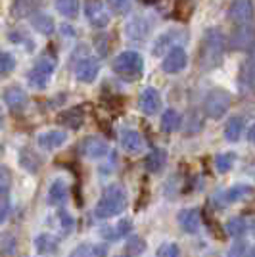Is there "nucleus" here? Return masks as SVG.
I'll return each mask as SVG.
<instances>
[{
  "instance_id": "42",
  "label": "nucleus",
  "mask_w": 255,
  "mask_h": 257,
  "mask_svg": "<svg viewBox=\"0 0 255 257\" xmlns=\"http://www.w3.org/2000/svg\"><path fill=\"white\" fill-rule=\"evenodd\" d=\"M62 29H64V35H71V37L75 35V29L73 27H69V25H64Z\"/></svg>"
},
{
  "instance_id": "19",
  "label": "nucleus",
  "mask_w": 255,
  "mask_h": 257,
  "mask_svg": "<svg viewBox=\"0 0 255 257\" xmlns=\"http://www.w3.org/2000/svg\"><path fill=\"white\" fill-rule=\"evenodd\" d=\"M83 121H85V113H83L81 107L65 109V111H62V113L58 115V123H60V125H64V127H67V128H73V131L81 128Z\"/></svg>"
},
{
  "instance_id": "28",
  "label": "nucleus",
  "mask_w": 255,
  "mask_h": 257,
  "mask_svg": "<svg viewBox=\"0 0 255 257\" xmlns=\"http://www.w3.org/2000/svg\"><path fill=\"white\" fill-rule=\"evenodd\" d=\"M106 255V247L94 246V244H79L69 257H104Z\"/></svg>"
},
{
  "instance_id": "35",
  "label": "nucleus",
  "mask_w": 255,
  "mask_h": 257,
  "mask_svg": "<svg viewBox=\"0 0 255 257\" xmlns=\"http://www.w3.org/2000/svg\"><path fill=\"white\" fill-rule=\"evenodd\" d=\"M16 69V58L10 52H0V75H8Z\"/></svg>"
},
{
  "instance_id": "14",
  "label": "nucleus",
  "mask_w": 255,
  "mask_h": 257,
  "mask_svg": "<svg viewBox=\"0 0 255 257\" xmlns=\"http://www.w3.org/2000/svg\"><path fill=\"white\" fill-rule=\"evenodd\" d=\"M121 146L129 154H140V152L144 150V139H142V135H140L139 131L125 128L121 133Z\"/></svg>"
},
{
  "instance_id": "22",
  "label": "nucleus",
  "mask_w": 255,
  "mask_h": 257,
  "mask_svg": "<svg viewBox=\"0 0 255 257\" xmlns=\"http://www.w3.org/2000/svg\"><path fill=\"white\" fill-rule=\"evenodd\" d=\"M31 25L35 31H39L41 35H46V37L54 33V20L48 14H43V12L31 14Z\"/></svg>"
},
{
  "instance_id": "23",
  "label": "nucleus",
  "mask_w": 255,
  "mask_h": 257,
  "mask_svg": "<svg viewBox=\"0 0 255 257\" xmlns=\"http://www.w3.org/2000/svg\"><path fill=\"white\" fill-rule=\"evenodd\" d=\"M165 161H167V152L156 148V150H152L148 154V158H146V161H144V167H146V171L148 173H158L163 169Z\"/></svg>"
},
{
  "instance_id": "24",
  "label": "nucleus",
  "mask_w": 255,
  "mask_h": 257,
  "mask_svg": "<svg viewBox=\"0 0 255 257\" xmlns=\"http://www.w3.org/2000/svg\"><path fill=\"white\" fill-rule=\"evenodd\" d=\"M244 133V119L242 117H230L224 125V139L228 142H238Z\"/></svg>"
},
{
  "instance_id": "4",
  "label": "nucleus",
  "mask_w": 255,
  "mask_h": 257,
  "mask_svg": "<svg viewBox=\"0 0 255 257\" xmlns=\"http://www.w3.org/2000/svg\"><path fill=\"white\" fill-rule=\"evenodd\" d=\"M230 104H232V98L224 88H213L207 92L203 107H205V113L211 119H221L228 111Z\"/></svg>"
},
{
  "instance_id": "20",
  "label": "nucleus",
  "mask_w": 255,
  "mask_h": 257,
  "mask_svg": "<svg viewBox=\"0 0 255 257\" xmlns=\"http://www.w3.org/2000/svg\"><path fill=\"white\" fill-rule=\"evenodd\" d=\"M69 196V186L64 179H56L50 184V190H48V204L50 205H62Z\"/></svg>"
},
{
  "instance_id": "3",
  "label": "nucleus",
  "mask_w": 255,
  "mask_h": 257,
  "mask_svg": "<svg viewBox=\"0 0 255 257\" xmlns=\"http://www.w3.org/2000/svg\"><path fill=\"white\" fill-rule=\"evenodd\" d=\"M144 67V60L137 50H125L113 60V71L125 79H139Z\"/></svg>"
},
{
  "instance_id": "33",
  "label": "nucleus",
  "mask_w": 255,
  "mask_h": 257,
  "mask_svg": "<svg viewBox=\"0 0 255 257\" xmlns=\"http://www.w3.org/2000/svg\"><path fill=\"white\" fill-rule=\"evenodd\" d=\"M125 249H127L129 255H133V257L142 255V253L146 251V242H144L140 236H131L127 240V244H125Z\"/></svg>"
},
{
  "instance_id": "36",
  "label": "nucleus",
  "mask_w": 255,
  "mask_h": 257,
  "mask_svg": "<svg viewBox=\"0 0 255 257\" xmlns=\"http://www.w3.org/2000/svg\"><path fill=\"white\" fill-rule=\"evenodd\" d=\"M240 83L245 88H251V83H253V65H251V60H245L244 67L240 71Z\"/></svg>"
},
{
  "instance_id": "11",
  "label": "nucleus",
  "mask_w": 255,
  "mask_h": 257,
  "mask_svg": "<svg viewBox=\"0 0 255 257\" xmlns=\"http://www.w3.org/2000/svg\"><path fill=\"white\" fill-rule=\"evenodd\" d=\"M98 73H100V62L96 58H83L75 69L79 83H92L98 77Z\"/></svg>"
},
{
  "instance_id": "8",
  "label": "nucleus",
  "mask_w": 255,
  "mask_h": 257,
  "mask_svg": "<svg viewBox=\"0 0 255 257\" xmlns=\"http://www.w3.org/2000/svg\"><path fill=\"white\" fill-rule=\"evenodd\" d=\"M188 64V56H186V50L182 46H175L161 62V69L165 73H179L182 71Z\"/></svg>"
},
{
  "instance_id": "17",
  "label": "nucleus",
  "mask_w": 255,
  "mask_h": 257,
  "mask_svg": "<svg viewBox=\"0 0 255 257\" xmlns=\"http://www.w3.org/2000/svg\"><path fill=\"white\" fill-rule=\"evenodd\" d=\"M253 44V31L251 25H240L230 37V46L234 50H245Z\"/></svg>"
},
{
  "instance_id": "1",
  "label": "nucleus",
  "mask_w": 255,
  "mask_h": 257,
  "mask_svg": "<svg viewBox=\"0 0 255 257\" xmlns=\"http://www.w3.org/2000/svg\"><path fill=\"white\" fill-rule=\"evenodd\" d=\"M224 56V35L221 29L213 27L207 29L202 39L200 46V65L205 71H211L215 67H219Z\"/></svg>"
},
{
  "instance_id": "32",
  "label": "nucleus",
  "mask_w": 255,
  "mask_h": 257,
  "mask_svg": "<svg viewBox=\"0 0 255 257\" xmlns=\"http://www.w3.org/2000/svg\"><path fill=\"white\" fill-rule=\"evenodd\" d=\"M245 230H247V223L242 217H234L226 223V232L234 236V238H242L245 234Z\"/></svg>"
},
{
  "instance_id": "26",
  "label": "nucleus",
  "mask_w": 255,
  "mask_h": 257,
  "mask_svg": "<svg viewBox=\"0 0 255 257\" xmlns=\"http://www.w3.org/2000/svg\"><path fill=\"white\" fill-rule=\"evenodd\" d=\"M131 232H133V221L131 219H121V221H117L115 226L106 228L104 236H106L107 240H119L123 236H129Z\"/></svg>"
},
{
  "instance_id": "7",
  "label": "nucleus",
  "mask_w": 255,
  "mask_h": 257,
  "mask_svg": "<svg viewBox=\"0 0 255 257\" xmlns=\"http://www.w3.org/2000/svg\"><path fill=\"white\" fill-rule=\"evenodd\" d=\"M228 16L238 25H249L253 20V4L251 0H234L228 8Z\"/></svg>"
},
{
  "instance_id": "18",
  "label": "nucleus",
  "mask_w": 255,
  "mask_h": 257,
  "mask_svg": "<svg viewBox=\"0 0 255 257\" xmlns=\"http://www.w3.org/2000/svg\"><path fill=\"white\" fill-rule=\"evenodd\" d=\"M43 0H14L10 6V16L14 20H22V18H27L35 12L39 10Z\"/></svg>"
},
{
  "instance_id": "12",
  "label": "nucleus",
  "mask_w": 255,
  "mask_h": 257,
  "mask_svg": "<svg viewBox=\"0 0 255 257\" xmlns=\"http://www.w3.org/2000/svg\"><path fill=\"white\" fill-rule=\"evenodd\" d=\"M85 16H86V20L90 22V25L96 27V29H102V27H106L107 23H109V16H107L106 10L102 8V4L96 2V0L86 2Z\"/></svg>"
},
{
  "instance_id": "34",
  "label": "nucleus",
  "mask_w": 255,
  "mask_h": 257,
  "mask_svg": "<svg viewBox=\"0 0 255 257\" xmlns=\"http://www.w3.org/2000/svg\"><path fill=\"white\" fill-rule=\"evenodd\" d=\"M12 186V173L6 165H0V198H6Z\"/></svg>"
},
{
  "instance_id": "16",
  "label": "nucleus",
  "mask_w": 255,
  "mask_h": 257,
  "mask_svg": "<svg viewBox=\"0 0 255 257\" xmlns=\"http://www.w3.org/2000/svg\"><path fill=\"white\" fill-rule=\"evenodd\" d=\"M65 140H67V133L65 131H48V133H43V135H39V146L43 148V150H56V148H60V146H64Z\"/></svg>"
},
{
  "instance_id": "40",
  "label": "nucleus",
  "mask_w": 255,
  "mask_h": 257,
  "mask_svg": "<svg viewBox=\"0 0 255 257\" xmlns=\"http://www.w3.org/2000/svg\"><path fill=\"white\" fill-rule=\"evenodd\" d=\"M60 219H62V226H64V230L65 232H69L71 228H73V225H75V221H73V217L67 213V211H60Z\"/></svg>"
},
{
  "instance_id": "27",
  "label": "nucleus",
  "mask_w": 255,
  "mask_h": 257,
  "mask_svg": "<svg viewBox=\"0 0 255 257\" xmlns=\"http://www.w3.org/2000/svg\"><path fill=\"white\" fill-rule=\"evenodd\" d=\"M181 113L177 109H165L163 115H161V128L165 133H175L181 127Z\"/></svg>"
},
{
  "instance_id": "6",
  "label": "nucleus",
  "mask_w": 255,
  "mask_h": 257,
  "mask_svg": "<svg viewBox=\"0 0 255 257\" xmlns=\"http://www.w3.org/2000/svg\"><path fill=\"white\" fill-rule=\"evenodd\" d=\"M81 152L88 160H102L107 156L109 146H107L106 140L100 139V137H86L81 142Z\"/></svg>"
},
{
  "instance_id": "41",
  "label": "nucleus",
  "mask_w": 255,
  "mask_h": 257,
  "mask_svg": "<svg viewBox=\"0 0 255 257\" xmlns=\"http://www.w3.org/2000/svg\"><path fill=\"white\" fill-rule=\"evenodd\" d=\"M8 215H10V205H8V202L4 200V202L0 204V225L8 219Z\"/></svg>"
},
{
  "instance_id": "10",
  "label": "nucleus",
  "mask_w": 255,
  "mask_h": 257,
  "mask_svg": "<svg viewBox=\"0 0 255 257\" xmlns=\"http://www.w3.org/2000/svg\"><path fill=\"white\" fill-rule=\"evenodd\" d=\"M125 31H127V37L131 41H144V39H148L150 31H152V22L148 18L137 16L127 23Z\"/></svg>"
},
{
  "instance_id": "2",
  "label": "nucleus",
  "mask_w": 255,
  "mask_h": 257,
  "mask_svg": "<svg viewBox=\"0 0 255 257\" xmlns=\"http://www.w3.org/2000/svg\"><path fill=\"white\" fill-rule=\"evenodd\" d=\"M125 207H127V192L123 190V186L111 184L102 192L98 204H96L94 213L100 219H111L115 215L123 213Z\"/></svg>"
},
{
  "instance_id": "29",
  "label": "nucleus",
  "mask_w": 255,
  "mask_h": 257,
  "mask_svg": "<svg viewBox=\"0 0 255 257\" xmlns=\"http://www.w3.org/2000/svg\"><path fill=\"white\" fill-rule=\"evenodd\" d=\"M35 247L39 253H54L58 249V240L50 234H39L35 238Z\"/></svg>"
},
{
  "instance_id": "13",
  "label": "nucleus",
  "mask_w": 255,
  "mask_h": 257,
  "mask_svg": "<svg viewBox=\"0 0 255 257\" xmlns=\"http://www.w3.org/2000/svg\"><path fill=\"white\" fill-rule=\"evenodd\" d=\"M177 221L179 225L182 226V230H186L188 234H194L200 230V225H202V217H200V209H182L177 215Z\"/></svg>"
},
{
  "instance_id": "9",
  "label": "nucleus",
  "mask_w": 255,
  "mask_h": 257,
  "mask_svg": "<svg viewBox=\"0 0 255 257\" xmlns=\"http://www.w3.org/2000/svg\"><path fill=\"white\" fill-rule=\"evenodd\" d=\"M139 107H140V111H142V113H146V115H154V113H158V111H160V107H161L160 92H158L154 86H146L139 96Z\"/></svg>"
},
{
  "instance_id": "37",
  "label": "nucleus",
  "mask_w": 255,
  "mask_h": 257,
  "mask_svg": "<svg viewBox=\"0 0 255 257\" xmlns=\"http://www.w3.org/2000/svg\"><path fill=\"white\" fill-rule=\"evenodd\" d=\"M181 255V249L177 244H173V242H167V244H161L158 247V251H156V257H179Z\"/></svg>"
},
{
  "instance_id": "21",
  "label": "nucleus",
  "mask_w": 255,
  "mask_h": 257,
  "mask_svg": "<svg viewBox=\"0 0 255 257\" xmlns=\"http://www.w3.org/2000/svg\"><path fill=\"white\" fill-rule=\"evenodd\" d=\"M251 186L249 184H234L228 190H223L224 204H236V202H242L245 198L251 196Z\"/></svg>"
},
{
  "instance_id": "43",
  "label": "nucleus",
  "mask_w": 255,
  "mask_h": 257,
  "mask_svg": "<svg viewBox=\"0 0 255 257\" xmlns=\"http://www.w3.org/2000/svg\"><path fill=\"white\" fill-rule=\"evenodd\" d=\"M144 4H156V2H160V0H142Z\"/></svg>"
},
{
  "instance_id": "25",
  "label": "nucleus",
  "mask_w": 255,
  "mask_h": 257,
  "mask_svg": "<svg viewBox=\"0 0 255 257\" xmlns=\"http://www.w3.org/2000/svg\"><path fill=\"white\" fill-rule=\"evenodd\" d=\"M41 163H43L41 158H39L31 148H23V150L20 152V165H22L25 171L37 173L41 169Z\"/></svg>"
},
{
  "instance_id": "5",
  "label": "nucleus",
  "mask_w": 255,
  "mask_h": 257,
  "mask_svg": "<svg viewBox=\"0 0 255 257\" xmlns=\"http://www.w3.org/2000/svg\"><path fill=\"white\" fill-rule=\"evenodd\" d=\"M54 69H56V62H54V60H50V58L39 60L37 64L33 65L31 71H29V77H27L29 85H31L33 88H44V86L48 85Z\"/></svg>"
},
{
  "instance_id": "15",
  "label": "nucleus",
  "mask_w": 255,
  "mask_h": 257,
  "mask_svg": "<svg viewBox=\"0 0 255 257\" xmlns=\"http://www.w3.org/2000/svg\"><path fill=\"white\" fill-rule=\"evenodd\" d=\"M2 98H4V104L10 107L12 111H22L25 104H27V94L20 86H8L4 90Z\"/></svg>"
},
{
  "instance_id": "39",
  "label": "nucleus",
  "mask_w": 255,
  "mask_h": 257,
  "mask_svg": "<svg viewBox=\"0 0 255 257\" xmlns=\"http://www.w3.org/2000/svg\"><path fill=\"white\" fill-rule=\"evenodd\" d=\"M245 249H247V246H245V242L240 238L238 242H234L232 247H230V251H228V257H245Z\"/></svg>"
},
{
  "instance_id": "38",
  "label": "nucleus",
  "mask_w": 255,
  "mask_h": 257,
  "mask_svg": "<svg viewBox=\"0 0 255 257\" xmlns=\"http://www.w3.org/2000/svg\"><path fill=\"white\" fill-rule=\"evenodd\" d=\"M133 0H107V6L113 14H127L131 10Z\"/></svg>"
},
{
  "instance_id": "44",
  "label": "nucleus",
  "mask_w": 255,
  "mask_h": 257,
  "mask_svg": "<svg viewBox=\"0 0 255 257\" xmlns=\"http://www.w3.org/2000/svg\"><path fill=\"white\" fill-rule=\"evenodd\" d=\"M117 257H125V255H117Z\"/></svg>"
},
{
  "instance_id": "31",
  "label": "nucleus",
  "mask_w": 255,
  "mask_h": 257,
  "mask_svg": "<svg viewBox=\"0 0 255 257\" xmlns=\"http://www.w3.org/2000/svg\"><path fill=\"white\" fill-rule=\"evenodd\" d=\"M56 10L64 18H75L79 14V0H56Z\"/></svg>"
},
{
  "instance_id": "30",
  "label": "nucleus",
  "mask_w": 255,
  "mask_h": 257,
  "mask_svg": "<svg viewBox=\"0 0 255 257\" xmlns=\"http://www.w3.org/2000/svg\"><path fill=\"white\" fill-rule=\"evenodd\" d=\"M234 161H236V154H232V152L217 154L215 156V167H217L219 173H226L234 167Z\"/></svg>"
}]
</instances>
